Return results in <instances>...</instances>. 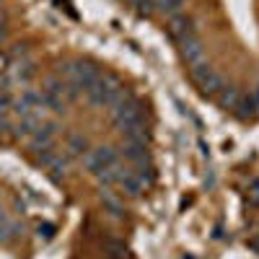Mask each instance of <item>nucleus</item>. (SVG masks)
I'll return each instance as SVG.
<instances>
[{"mask_svg":"<svg viewBox=\"0 0 259 259\" xmlns=\"http://www.w3.org/2000/svg\"><path fill=\"white\" fill-rule=\"evenodd\" d=\"M124 85L119 83V78L114 75H101L89 91H85V96H89L91 104L96 106H114L119 99H124Z\"/></svg>","mask_w":259,"mask_h":259,"instance_id":"nucleus-1","label":"nucleus"},{"mask_svg":"<svg viewBox=\"0 0 259 259\" xmlns=\"http://www.w3.org/2000/svg\"><path fill=\"white\" fill-rule=\"evenodd\" d=\"M112 119H114V124H117L119 130L127 127V124H135V122H145V119H143V104H140L138 99H133V96L124 94V99H119V101L112 106Z\"/></svg>","mask_w":259,"mask_h":259,"instance_id":"nucleus-2","label":"nucleus"},{"mask_svg":"<svg viewBox=\"0 0 259 259\" xmlns=\"http://www.w3.org/2000/svg\"><path fill=\"white\" fill-rule=\"evenodd\" d=\"M192 78H194V83L200 85V91L202 94H207V96H218L221 91H223V78L215 73L207 62H200V65H194L192 68Z\"/></svg>","mask_w":259,"mask_h":259,"instance_id":"nucleus-3","label":"nucleus"},{"mask_svg":"<svg viewBox=\"0 0 259 259\" xmlns=\"http://www.w3.org/2000/svg\"><path fill=\"white\" fill-rule=\"evenodd\" d=\"M166 31H168V36L179 45V41H184V39H189V36L197 34V26H194V18H192V16H187V13H177V16H171V18H168Z\"/></svg>","mask_w":259,"mask_h":259,"instance_id":"nucleus-4","label":"nucleus"},{"mask_svg":"<svg viewBox=\"0 0 259 259\" xmlns=\"http://www.w3.org/2000/svg\"><path fill=\"white\" fill-rule=\"evenodd\" d=\"M119 161H117V150L114 148H109V145H104V148H96V150H89L85 153V168L89 171H101V168H112V166H117Z\"/></svg>","mask_w":259,"mask_h":259,"instance_id":"nucleus-5","label":"nucleus"},{"mask_svg":"<svg viewBox=\"0 0 259 259\" xmlns=\"http://www.w3.org/2000/svg\"><path fill=\"white\" fill-rule=\"evenodd\" d=\"M179 52H182V60L189 65V68L205 62V50H202V41L197 39V34L184 39V41H179Z\"/></svg>","mask_w":259,"mask_h":259,"instance_id":"nucleus-6","label":"nucleus"},{"mask_svg":"<svg viewBox=\"0 0 259 259\" xmlns=\"http://www.w3.org/2000/svg\"><path fill=\"white\" fill-rule=\"evenodd\" d=\"M57 135V124L55 122H45V124H41L39 130H36V133L31 135V150H34V153H36V150H45V148H52V138Z\"/></svg>","mask_w":259,"mask_h":259,"instance_id":"nucleus-7","label":"nucleus"},{"mask_svg":"<svg viewBox=\"0 0 259 259\" xmlns=\"http://www.w3.org/2000/svg\"><path fill=\"white\" fill-rule=\"evenodd\" d=\"M122 156H124V161H130L135 168H138V166L150 163V161H148V148H145L143 143H124Z\"/></svg>","mask_w":259,"mask_h":259,"instance_id":"nucleus-8","label":"nucleus"},{"mask_svg":"<svg viewBox=\"0 0 259 259\" xmlns=\"http://www.w3.org/2000/svg\"><path fill=\"white\" fill-rule=\"evenodd\" d=\"M122 135H124L127 143H143V145H145V143L150 140V133H148L145 122H135V124L122 127Z\"/></svg>","mask_w":259,"mask_h":259,"instance_id":"nucleus-9","label":"nucleus"},{"mask_svg":"<svg viewBox=\"0 0 259 259\" xmlns=\"http://www.w3.org/2000/svg\"><path fill=\"white\" fill-rule=\"evenodd\" d=\"M41 106H45V109H50V112H55V114H65V109H68V101H65L62 96H57V94H50V91L41 89Z\"/></svg>","mask_w":259,"mask_h":259,"instance_id":"nucleus-10","label":"nucleus"},{"mask_svg":"<svg viewBox=\"0 0 259 259\" xmlns=\"http://www.w3.org/2000/svg\"><path fill=\"white\" fill-rule=\"evenodd\" d=\"M236 112H239L241 119H254V117H259V109H256L254 96H251V94H249V96H241L239 104H236Z\"/></svg>","mask_w":259,"mask_h":259,"instance_id":"nucleus-11","label":"nucleus"},{"mask_svg":"<svg viewBox=\"0 0 259 259\" xmlns=\"http://www.w3.org/2000/svg\"><path fill=\"white\" fill-rule=\"evenodd\" d=\"M101 200H104L106 210L112 212V218H122V215H124V205L114 197V194H112L109 189H104V192H101Z\"/></svg>","mask_w":259,"mask_h":259,"instance_id":"nucleus-12","label":"nucleus"},{"mask_svg":"<svg viewBox=\"0 0 259 259\" xmlns=\"http://www.w3.org/2000/svg\"><path fill=\"white\" fill-rule=\"evenodd\" d=\"M218 96H221V106H223V109H236V104H239V99H241L239 89H233V85H223V91Z\"/></svg>","mask_w":259,"mask_h":259,"instance_id":"nucleus-13","label":"nucleus"},{"mask_svg":"<svg viewBox=\"0 0 259 259\" xmlns=\"http://www.w3.org/2000/svg\"><path fill=\"white\" fill-rule=\"evenodd\" d=\"M89 153V140L83 135H70L68 140V156H85Z\"/></svg>","mask_w":259,"mask_h":259,"instance_id":"nucleus-14","label":"nucleus"},{"mask_svg":"<svg viewBox=\"0 0 259 259\" xmlns=\"http://www.w3.org/2000/svg\"><path fill=\"white\" fill-rule=\"evenodd\" d=\"M182 6H184V0H156V11L168 16V18L182 13Z\"/></svg>","mask_w":259,"mask_h":259,"instance_id":"nucleus-15","label":"nucleus"},{"mask_svg":"<svg viewBox=\"0 0 259 259\" xmlns=\"http://www.w3.org/2000/svg\"><path fill=\"white\" fill-rule=\"evenodd\" d=\"M16 236H18V226L6 221V223H0V244H11L16 241Z\"/></svg>","mask_w":259,"mask_h":259,"instance_id":"nucleus-16","label":"nucleus"},{"mask_svg":"<svg viewBox=\"0 0 259 259\" xmlns=\"http://www.w3.org/2000/svg\"><path fill=\"white\" fill-rule=\"evenodd\" d=\"M96 182H99L101 187H112V184H117V171H114V166H112V168H101V171H96Z\"/></svg>","mask_w":259,"mask_h":259,"instance_id":"nucleus-17","label":"nucleus"},{"mask_svg":"<svg viewBox=\"0 0 259 259\" xmlns=\"http://www.w3.org/2000/svg\"><path fill=\"white\" fill-rule=\"evenodd\" d=\"M133 8L138 16H150L156 11V0H133Z\"/></svg>","mask_w":259,"mask_h":259,"instance_id":"nucleus-18","label":"nucleus"},{"mask_svg":"<svg viewBox=\"0 0 259 259\" xmlns=\"http://www.w3.org/2000/svg\"><path fill=\"white\" fill-rule=\"evenodd\" d=\"M11 106H13V99L8 94L0 96V117H6V112H11Z\"/></svg>","mask_w":259,"mask_h":259,"instance_id":"nucleus-19","label":"nucleus"},{"mask_svg":"<svg viewBox=\"0 0 259 259\" xmlns=\"http://www.w3.org/2000/svg\"><path fill=\"white\" fill-rule=\"evenodd\" d=\"M36 231H39V236H45V239H52V236H55V226L52 223H41Z\"/></svg>","mask_w":259,"mask_h":259,"instance_id":"nucleus-20","label":"nucleus"},{"mask_svg":"<svg viewBox=\"0 0 259 259\" xmlns=\"http://www.w3.org/2000/svg\"><path fill=\"white\" fill-rule=\"evenodd\" d=\"M8 130H11V124H8V119H6V117H0V138H3V135L8 133Z\"/></svg>","mask_w":259,"mask_h":259,"instance_id":"nucleus-21","label":"nucleus"},{"mask_svg":"<svg viewBox=\"0 0 259 259\" xmlns=\"http://www.w3.org/2000/svg\"><path fill=\"white\" fill-rule=\"evenodd\" d=\"M251 96H254V101H256V109H259V85H256V89L251 91Z\"/></svg>","mask_w":259,"mask_h":259,"instance_id":"nucleus-22","label":"nucleus"},{"mask_svg":"<svg viewBox=\"0 0 259 259\" xmlns=\"http://www.w3.org/2000/svg\"><path fill=\"white\" fill-rule=\"evenodd\" d=\"M6 221H8V218H6V210L0 207V223H6Z\"/></svg>","mask_w":259,"mask_h":259,"instance_id":"nucleus-23","label":"nucleus"},{"mask_svg":"<svg viewBox=\"0 0 259 259\" xmlns=\"http://www.w3.org/2000/svg\"><path fill=\"white\" fill-rule=\"evenodd\" d=\"M0 11H3V8H0Z\"/></svg>","mask_w":259,"mask_h":259,"instance_id":"nucleus-24","label":"nucleus"}]
</instances>
